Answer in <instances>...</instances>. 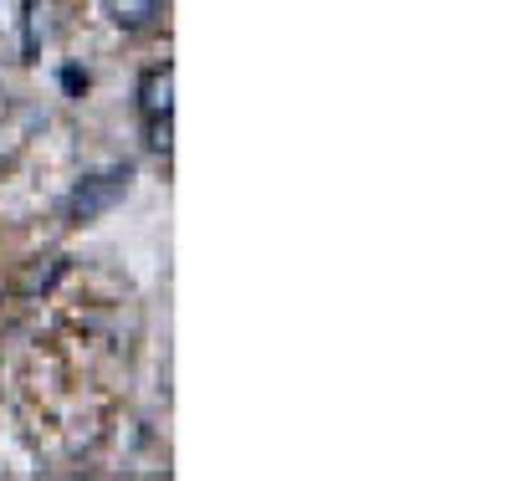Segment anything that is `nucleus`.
I'll list each match as a JSON object with an SVG mask.
<instances>
[{"label":"nucleus","mask_w":512,"mask_h":481,"mask_svg":"<svg viewBox=\"0 0 512 481\" xmlns=\"http://www.w3.org/2000/svg\"><path fill=\"white\" fill-rule=\"evenodd\" d=\"M62 272H67V256H36V261H26V272L16 277V292L21 297H41V292H52L62 282Z\"/></svg>","instance_id":"7ed1b4c3"},{"label":"nucleus","mask_w":512,"mask_h":481,"mask_svg":"<svg viewBox=\"0 0 512 481\" xmlns=\"http://www.w3.org/2000/svg\"><path fill=\"white\" fill-rule=\"evenodd\" d=\"M128 180H134V169L128 164H113V169H103V174H88L77 190H72V200H67V215L77 226H88V221H103V215L128 195Z\"/></svg>","instance_id":"f03ea898"},{"label":"nucleus","mask_w":512,"mask_h":481,"mask_svg":"<svg viewBox=\"0 0 512 481\" xmlns=\"http://www.w3.org/2000/svg\"><path fill=\"white\" fill-rule=\"evenodd\" d=\"M139 118H144V144L154 154H169V144H175V67L169 62L139 77Z\"/></svg>","instance_id":"f257e3e1"},{"label":"nucleus","mask_w":512,"mask_h":481,"mask_svg":"<svg viewBox=\"0 0 512 481\" xmlns=\"http://www.w3.org/2000/svg\"><path fill=\"white\" fill-rule=\"evenodd\" d=\"M103 6H108L113 26H123V31H144L159 16V0H103Z\"/></svg>","instance_id":"20e7f679"}]
</instances>
